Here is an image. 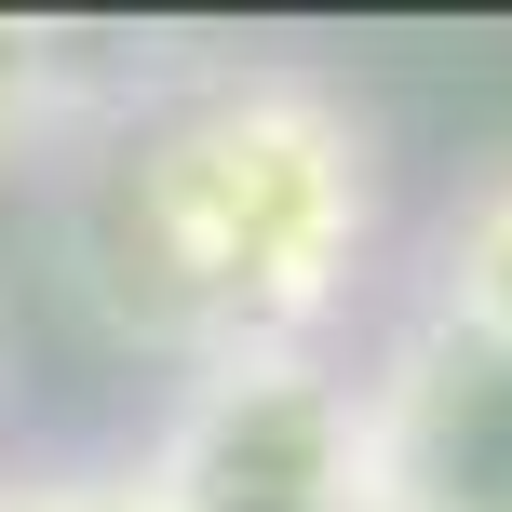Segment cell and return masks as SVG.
<instances>
[{
  "label": "cell",
  "mask_w": 512,
  "mask_h": 512,
  "mask_svg": "<svg viewBox=\"0 0 512 512\" xmlns=\"http://www.w3.org/2000/svg\"><path fill=\"white\" fill-rule=\"evenodd\" d=\"M378 256V135L310 68H203L68 162V270L162 364L324 351Z\"/></svg>",
  "instance_id": "obj_1"
},
{
  "label": "cell",
  "mask_w": 512,
  "mask_h": 512,
  "mask_svg": "<svg viewBox=\"0 0 512 512\" xmlns=\"http://www.w3.org/2000/svg\"><path fill=\"white\" fill-rule=\"evenodd\" d=\"M162 512H378V445H364V378L337 351L283 364H203L149 445Z\"/></svg>",
  "instance_id": "obj_2"
},
{
  "label": "cell",
  "mask_w": 512,
  "mask_h": 512,
  "mask_svg": "<svg viewBox=\"0 0 512 512\" xmlns=\"http://www.w3.org/2000/svg\"><path fill=\"white\" fill-rule=\"evenodd\" d=\"M364 445H378V512H512V351L432 337L364 378Z\"/></svg>",
  "instance_id": "obj_3"
},
{
  "label": "cell",
  "mask_w": 512,
  "mask_h": 512,
  "mask_svg": "<svg viewBox=\"0 0 512 512\" xmlns=\"http://www.w3.org/2000/svg\"><path fill=\"white\" fill-rule=\"evenodd\" d=\"M432 337H472V351H512V162L459 189L432 216Z\"/></svg>",
  "instance_id": "obj_4"
},
{
  "label": "cell",
  "mask_w": 512,
  "mask_h": 512,
  "mask_svg": "<svg viewBox=\"0 0 512 512\" xmlns=\"http://www.w3.org/2000/svg\"><path fill=\"white\" fill-rule=\"evenodd\" d=\"M0 512H162L149 459H0Z\"/></svg>",
  "instance_id": "obj_5"
},
{
  "label": "cell",
  "mask_w": 512,
  "mask_h": 512,
  "mask_svg": "<svg viewBox=\"0 0 512 512\" xmlns=\"http://www.w3.org/2000/svg\"><path fill=\"white\" fill-rule=\"evenodd\" d=\"M54 122V41L41 27H0V162Z\"/></svg>",
  "instance_id": "obj_6"
},
{
  "label": "cell",
  "mask_w": 512,
  "mask_h": 512,
  "mask_svg": "<svg viewBox=\"0 0 512 512\" xmlns=\"http://www.w3.org/2000/svg\"><path fill=\"white\" fill-rule=\"evenodd\" d=\"M0 405H14V378H0Z\"/></svg>",
  "instance_id": "obj_7"
}]
</instances>
